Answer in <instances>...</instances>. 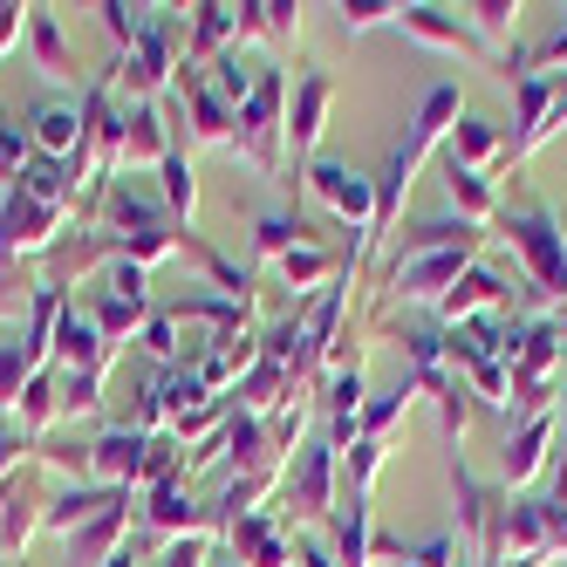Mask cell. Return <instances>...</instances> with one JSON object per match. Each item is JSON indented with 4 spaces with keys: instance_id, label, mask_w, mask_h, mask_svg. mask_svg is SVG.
I'll return each mask as SVG.
<instances>
[{
    "instance_id": "cell-3",
    "label": "cell",
    "mask_w": 567,
    "mask_h": 567,
    "mask_svg": "<svg viewBox=\"0 0 567 567\" xmlns=\"http://www.w3.org/2000/svg\"><path fill=\"white\" fill-rule=\"evenodd\" d=\"M499 151V131L485 124V116H465V124L452 131V144H444V165H458V172H478L485 157Z\"/></svg>"
},
{
    "instance_id": "cell-7",
    "label": "cell",
    "mask_w": 567,
    "mask_h": 567,
    "mask_svg": "<svg viewBox=\"0 0 567 567\" xmlns=\"http://www.w3.org/2000/svg\"><path fill=\"white\" fill-rule=\"evenodd\" d=\"M444 178H452V198H458V206H465L472 219H485V213H493V192H485V178H478V172L444 165Z\"/></svg>"
},
{
    "instance_id": "cell-6",
    "label": "cell",
    "mask_w": 567,
    "mask_h": 567,
    "mask_svg": "<svg viewBox=\"0 0 567 567\" xmlns=\"http://www.w3.org/2000/svg\"><path fill=\"white\" fill-rule=\"evenodd\" d=\"M465 254L472 247H458V254H437V260H424L411 280H403V295H437V280H458L465 274Z\"/></svg>"
},
{
    "instance_id": "cell-5",
    "label": "cell",
    "mask_w": 567,
    "mask_h": 567,
    "mask_svg": "<svg viewBox=\"0 0 567 567\" xmlns=\"http://www.w3.org/2000/svg\"><path fill=\"white\" fill-rule=\"evenodd\" d=\"M506 288H499V280L493 274H485V267H472L465 280H458V295H444V315H472V308H493Z\"/></svg>"
},
{
    "instance_id": "cell-4",
    "label": "cell",
    "mask_w": 567,
    "mask_h": 567,
    "mask_svg": "<svg viewBox=\"0 0 567 567\" xmlns=\"http://www.w3.org/2000/svg\"><path fill=\"white\" fill-rule=\"evenodd\" d=\"M403 21H411V28L424 34V42H437V49H452V55H485V49H478V34H472V28H458V21H444L437 8H411V14H403Z\"/></svg>"
},
{
    "instance_id": "cell-8",
    "label": "cell",
    "mask_w": 567,
    "mask_h": 567,
    "mask_svg": "<svg viewBox=\"0 0 567 567\" xmlns=\"http://www.w3.org/2000/svg\"><path fill=\"white\" fill-rule=\"evenodd\" d=\"M472 28H478V34H513V28H519V8H506V0H485V8H472Z\"/></svg>"
},
{
    "instance_id": "cell-2",
    "label": "cell",
    "mask_w": 567,
    "mask_h": 567,
    "mask_svg": "<svg viewBox=\"0 0 567 567\" xmlns=\"http://www.w3.org/2000/svg\"><path fill=\"white\" fill-rule=\"evenodd\" d=\"M554 431H560V417H554V411H534V417H526V424L506 437V478H513V485H526V478H534V472L547 465Z\"/></svg>"
},
{
    "instance_id": "cell-1",
    "label": "cell",
    "mask_w": 567,
    "mask_h": 567,
    "mask_svg": "<svg viewBox=\"0 0 567 567\" xmlns=\"http://www.w3.org/2000/svg\"><path fill=\"white\" fill-rule=\"evenodd\" d=\"M513 247L526 254V267H534V280L547 295H567V239L554 233L547 213H519L513 219Z\"/></svg>"
},
{
    "instance_id": "cell-9",
    "label": "cell",
    "mask_w": 567,
    "mask_h": 567,
    "mask_svg": "<svg viewBox=\"0 0 567 567\" xmlns=\"http://www.w3.org/2000/svg\"><path fill=\"white\" fill-rule=\"evenodd\" d=\"M506 567H540V554H534V560H519V554H513V560H506Z\"/></svg>"
}]
</instances>
